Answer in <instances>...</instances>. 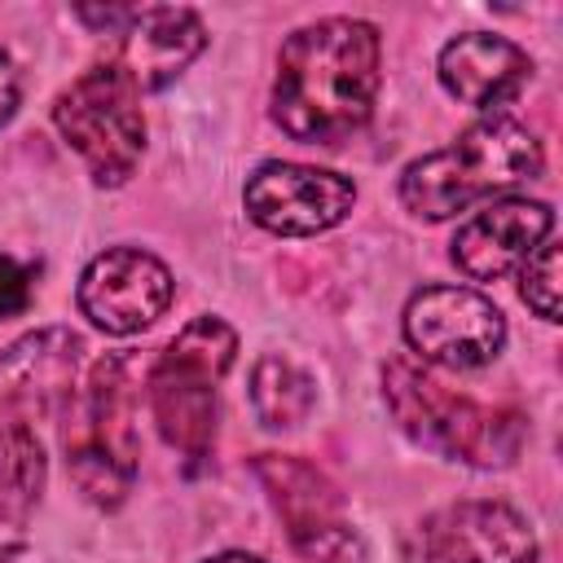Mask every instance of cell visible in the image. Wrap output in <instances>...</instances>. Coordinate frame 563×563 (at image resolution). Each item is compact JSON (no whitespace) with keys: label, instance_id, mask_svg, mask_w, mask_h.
<instances>
[{"label":"cell","instance_id":"44dd1931","mask_svg":"<svg viewBox=\"0 0 563 563\" xmlns=\"http://www.w3.org/2000/svg\"><path fill=\"white\" fill-rule=\"evenodd\" d=\"M207 563H264V559H255V554H216V559H207Z\"/></svg>","mask_w":563,"mask_h":563},{"label":"cell","instance_id":"277c9868","mask_svg":"<svg viewBox=\"0 0 563 563\" xmlns=\"http://www.w3.org/2000/svg\"><path fill=\"white\" fill-rule=\"evenodd\" d=\"M383 396L391 418L409 440L435 449L453 462L471 466H510L523 444V418L515 409L479 405L462 391H449L435 374L413 365L409 356L387 361Z\"/></svg>","mask_w":563,"mask_h":563},{"label":"cell","instance_id":"7a4b0ae2","mask_svg":"<svg viewBox=\"0 0 563 563\" xmlns=\"http://www.w3.org/2000/svg\"><path fill=\"white\" fill-rule=\"evenodd\" d=\"M541 163L545 154L537 132H528L519 119L493 114L471 123L453 145L413 158L400 176V202L418 220H449L479 198L532 180Z\"/></svg>","mask_w":563,"mask_h":563},{"label":"cell","instance_id":"7c38bea8","mask_svg":"<svg viewBox=\"0 0 563 563\" xmlns=\"http://www.w3.org/2000/svg\"><path fill=\"white\" fill-rule=\"evenodd\" d=\"M537 537L506 501H453L422 523V563H532Z\"/></svg>","mask_w":563,"mask_h":563},{"label":"cell","instance_id":"8992f818","mask_svg":"<svg viewBox=\"0 0 563 563\" xmlns=\"http://www.w3.org/2000/svg\"><path fill=\"white\" fill-rule=\"evenodd\" d=\"M53 123L97 185H123L136 172L145 150L141 92L114 62L92 66L62 88L53 101Z\"/></svg>","mask_w":563,"mask_h":563},{"label":"cell","instance_id":"ac0fdd59","mask_svg":"<svg viewBox=\"0 0 563 563\" xmlns=\"http://www.w3.org/2000/svg\"><path fill=\"white\" fill-rule=\"evenodd\" d=\"M519 295L523 303L545 317V321H559V246L545 238L519 268Z\"/></svg>","mask_w":563,"mask_h":563},{"label":"cell","instance_id":"ba28073f","mask_svg":"<svg viewBox=\"0 0 563 563\" xmlns=\"http://www.w3.org/2000/svg\"><path fill=\"white\" fill-rule=\"evenodd\" d=\"M246 216L277 238H312L347 220L356 185L339 172L308 163H264L246 180Z\"/></svg>","mask_w":563,"mask_h":563},{"label":"cell","instance_id":"4fadbf2b","mask_svg":"<svg viewBox=\"0 0 563 563\" xmlns=\"http://www.w3.org/2000/svg\"><path fill=\"white\" fill-rule=\"evenodd\" d=\"M554 229V211L532 198H501L475 211L453 238V264L471 282H497L523 264Z\"/></svg>","mask_w":563,"mask_h":563},{"label":"cell","instance_id":"30bf717a","mask_svg":"<svg viewBox=\"0 0 563 563\" xmlns=\"http://www.w3.org/2000/svg\"><path fill=\"white\" fill-rule=\"evenodd\" d=\"M84 339L66 325L31 330L0 352V427H31L66 409L79 383Z\"/></svg>","mask_w":563,"mask_h":563},{"label":"cell","instance_id":"52a82bcc","mask_svg":"<svg viewBox=\"0 0 563 563\" xmlns=\"http://www.w3.org/2000/svg\"><path fill=\"white\" fill-rule=\"evenodd\" d=\"M405 343L440 369H479L506 343V317L466 286H422L405 303Z\"/></svg>","mask_w":563,"mask_h":563},{"label":"cell","instance_id":"2e32d148","mask_svg":"<svg viewBox=\"0 0 563 563\" xmlns=\"http://www.w3.org/2000/svg\"><path fill=\"white\" fill-rule=\"evenodd\" d=\"M317 391H312V378L286 361V356H264L255 369H251V405L260 413L264 427H299L312 409Z\"/></svg>","mask_w":563,"mask_h":563},{"label":"cell","instance_id":"9a60e30c","mask_svg":"<svg viewBox=\"0 0 563 563\" xmlns=\"http://www.w3.org/2000/svg\"><path fill=\"white\" fill-rule=\"evenodd\" d=\"M435 70H440V84L449 97L479 106V110H493V106H506L528 84L532 57L501 35L466 31L440 48Z\"/></svg>","mask_w":563,"mask_h":563},{"label":"cell","instance_id":"d6986e66","mask_svg":"<svg viewBox=\"0 0 563 563\" xmlns=\"http://www.w3.org/2000/svg\"><path fill=\"white\" fill-rule=\"evenodd\" d=\"M26 303H31V273L18 260L0 255V317H18L26 312Z\"/></svg>","mask_w":563,"mask_h":563},{"label":"cell","instance_id":"3957f363","mask_svg":"<svg viewBox=\"0 0 563 563\" xmlns=\"http://www.w3.org/2000/svg\"><path fill=\"white\" fill-rule=\"evenodd\" d=\"M136 361L101 356L66 400V471L92 506H119L136 479Z\"/></svg>","mask_w":563,"mask_h":563},{"label":"cell","instance_id":"ffe728a7","mask_svg":"<svg viewBox=\"0 0 563 563\" xmlns=\"http://www.w3.org/2000/svg\"><path fill=\"white\" fill-rule=\"evenodd\" d=\"M18 110V70L9 57H0V123H9Z\"/></svg>","mask_w":563,"mask_h":563},{"label":"cell","instance_id":"9c48e42d","mask_svg":"<svg viewBox=\"0 0 563 563\" xmlns=\"http://www.w3.org/2000/svg\"><path fill=\"white\" fill-rule=\"evenodd\" d=\"M172 290L176 282L158 255L110 246L79 277V312L106 334H136L167 312Z\"/></svg>","mask_w":563,"mask_h":563},{"label":"cell","instance_id":"5bb4252c","mask_svg":"<svg viewBox=\"0 0 563 563\" xmlns=\"http://www.w3.org/2000/svg\"><path fill=\"white\" fill-rule=\"evenodd\" d=\"M114 35H119L114 66L136 84V92H154V88L172 84L207 44L198 13L172 9V4L132 9Z\"/></svg>","mask_w":563,"mask_h":563},{"label":"cell","instance_id":"8fae6325","mask_svg":"<svg viewBox=\"0 0 563 563\" xmlns=\"http://www.w3.org/2000/svg\"><path fill=\"white\" fill-rule=\"evenodd\" d=\"M255 471H260L295 550H303L308 559H321V563H352L356 559V537L343 523L339 493L317 466H308L299 457L264 453L255 462Z\"/></svg>","mask_w":563,"mask_h":563},{"label":"cell","instance_id":"6da1fadb","mask_svg":"<svg viewBox=\"0 0 563 563\" xmlns=\"http://www.w3.org/2000/svg\"><path fill=\"white\" fill-rule=\"evenodd\" d=\"M378 57V31L361 18H321L299 26L277 53V128L303 145L347 141L374 110Z\"/></svg>","mask_w":563,"mask_h":563},{"label":"cell","instance_id":"e0dca14e","mask_svg":"<svg viewBox=\"0 0 563 563\" xmlns=\"http://www.w3.org/2000/svg\"><path fill=\"white\" fill-rule=\"evenodd\" d=\"M44 493V449L31 427H0V515L26 519Z\"/></svg>","mask_w":563,"mask_h":563},{"label":"cell","instance_id":"5b68a950","mask_svg":"<svg viewBox=\"0 0 563 563\" xmlns=\"http://www.w3.org/2000/svg\"><path fill=\"white\" fill-rule=\"evenodd\" d=\"M238 334L220 317H194L154 361L145 387L158 435L198 466L216 440V387L229 374Z\"/></svg>","mask_w":563,"mask_h":563}]
</instances>
